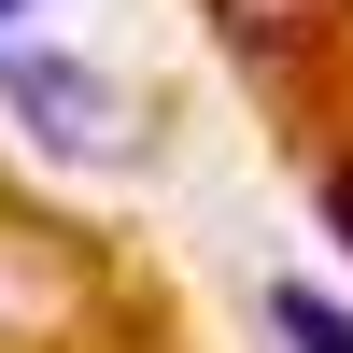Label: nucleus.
<instances>
[{
  "label": "nucleus",
  "instance_id": "nucleus-1",
  "mask_svg": "<svg viewBox=\"0 0 353 353\" xmlns=\"http://www.w3.org/2000/svg\"><path fill=\"white\" fill-rule=\"evenodd\" d=\"M113 339V269L85 226L0 198V353H99Z\"/></svg>",
  "mask_w": 353,
  "mask_h": 353
},
{
  "label": "nucleus",
  "instance_id": "nucleus-2",
  "mask_svg": "<svg viewBox=\"0 0 353 353\" xmlns=\"http://www.w3.org/2000/svg\"><path fill=\"white\" fill-rule=\"evenodd\" d=\"M0 113H14L28 156H57V170L141 156V99L99 71V57H71V43H0Z\"/></svg>",
  "mask_w": 353,
  "mask_h": 353
},
{
  "label": "nucleus",
  "instance_id": "nucleus-3",
  "mask_svg": "<svg viewBox=\"0 0 353 353\" xmlns=\"http://www.w3.org/2000/svg\"><path fill=\"white\" fill-rule=\"evenodd\" d=\"M212 14V43L241 57V71H269V85H297V71H325L339 57V28H353V0H198Z\"/></svg>",
  "mask_w": 353,
  "mask_h": 353
},
{
  "label": "nucleus",
  "instance_id": "nucleus-4",
  "mask_svg": "<svg viewBox=\"0 0 353 353\" xmlns=\"http://www.w3.org/2000/svg\"><path fill=\"white\" fill-rule=\"evenodd\" d=\"M254 325H269V353H353V311L325 283H254Z\"/></svg>",
  "mask_w": 353,
  "mask_h": 353
},
{
  "label": "nucleus",
  "instance_id": "nucleus-5",
  "mask_svg": "<svg viewBox=\"0 0 353 353\" xmlns=\"http://www.w3.org/2000/svg\"><path fill=\"white\" fill-rule=\"evenodd\" d=\"M311 226L353 254V141H325V156H311Z\"/></svg>",
  "mask_w": 353,
  "mask_h": 353
},
{
  "label": "nucleus",
  "instance_id": "nucleus-6",
  "mask_svg": "<svg viewBox=\"0 0 353 353\" xmlns=\"http://www.w3.org/2000/svg\"><path fill=\"white\" fill-rule=\"evenodd\" d=\"M14 14H28V0H0V28H14Z\"/></svg>",
  "mask_w": 353,
  "mask_h": 353
}]
</instances>
